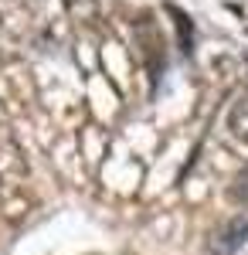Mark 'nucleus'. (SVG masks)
Returning a JSON list of instances; mask_svg holds the SVG:
<instances>
[{
	"instance_id": "2",
	"label": "nucleus",
	"mask_w": 248,
	"mask_h": 255,
	"mask_svg": "<svg viewBox=\"0 0 248 255\" xmlns=\"http://www.w3.org/2000/svg\"><path fill=\"white\" fill-rule=\"evenodd\" d=\"M231 197H235V201H242V204H248V170L238 177V184L231 187Z\"/></svg>"
},
{
	"instance_id": "1",
	"label": "nucleus",
	"mask_w": 248,
	"mask_h": 255,
	"mask_svg": "<svg viewBox=\"0 0 248 255\" xmlns=\"http://www.w3.org/2000/svg\"><path fill=\"white\" fill-rule=\"evenodd\" d=\"M228 126L238 139L248 143V99H238L235 102V109H231V116H228Z\"/></svg>"
}]
</instances>
